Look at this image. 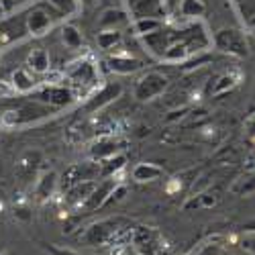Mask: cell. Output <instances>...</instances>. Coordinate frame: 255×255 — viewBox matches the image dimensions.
I'll return each mask as SVG.
<instances>
[{"label":"cell","instance_id":"obj_1","mask_svg":"<svg viewBox=\"0 0 255 255\" xmlns=\"http://www.w3.org/2000/svg\"><path fill=\"white\" fill-rule=\"evenodd\" d=\"M55 111H57V109H53V106L35 100V102L20 104V106H16V109H12V111H6L0 121H2V125H6V127L29 125V123H37V121H41V119L51 117Z\"/></svg>","mask_w":255,"mask_h":255},{"label":"cell","instance_id":"obj_2","mask_svg":"<svg viewBox=\"0 0 255 255\" xmlns=\"http://www.w3.org/2000/svg\"><path fill=\"white\" fill-rule=\"evenodd\" d=\"M215 47L223 53L235 55V57H247V41L241 31L237 29H221L215 35Z\"/></svg>","mask_w":255,"mask_h":255},{"label":"cell","instance_id":"obj_3","mask_svg":"<svg viewBox=\"0 0 255 255\" xmlns=\"http://www.w3.org/2000/svg\"><path fill=\"white\" fill-rule=\"evenodd\" d=\"M119 219L117 221H100V223H94L86 229L84 233V243L88 247H98V245H106V243H113L117 239V235L121 233L119 229Z\"/></svg>","mask_w":255,"mask_h":255},{"label":"cell","instance_id":"obj_4","mask_svg":"<svg viewBox=\"0 0 255 255\" xmlns=\"http://www.w3.org/2000/svg\"><path fill=\"white\" fill-rule=\"evenodd\" d=\"M169 80L159 74V72H149L145 74L137 84H135V98L139 102H147V100H153L157 98L159 94L165 92Z\"/></svg>","mask_w":255,"mask_h":255},{"label":"cell","instance_id":"obj_5","mask_svg":"<svg viewBox=\"0 0 255 255\" xmlns=\"http://www.w3.org/2000/svg\"><path fill=\"white\" fill-rule=\"evenodd\" d=\"M98 176H102L100 161H84V163H76V165L68 167L66 174L61 176V184L66 190H70L72 186H76L80 182L98 180Z\"/></svg>","mask_w":255,"mask_h":255},{"label":"cell","instance_id":"obj_6","mask_svg":"<svg viewBox=\"0 0 255 255\" xmlns=\"http://www.w3.org/2000/svg\"><path fill=\"white\" fill-rule=\"evenodd\" d=\"M121 94H123V86H121V84H117V82L106 84V86H102L100 90H96L86 102H84V111H86V113H96V111L104 109V106H109L111 102H115Z\"/></svg>","mask_w":255,"mask_h":255},{"label":"cell","instance_id":"obj_7","mask_svg":"<svg viewBox=\"0 0 255 255\" xmlns=\"http://www.w3.org/2000/svg\"><path fill=\"white\" fill-rule=\"evenodd\" d=\"M37 100L53 106V109H63V106H70L76 100V96L66 86H43L37 92Z\"/></svg>","mask_w":255,"mask_h":255},{"label":"cell","instance_id":"obj_8","mask_svg":"<svg viewBox=\"0 0 255 255\" xmlns=\"http://www.w3.org/2000/svg\"><path fill=\"white\" fill-rule=\"evenodd\" d=\"M66 76L72 82L82 84V86H92V84L98 80V70H96V66L90 59H78L68 68Z\"/></svg>","mask_w":255,"mask_h":255},{"label":"cell","instance_id":"obj_9","mask_svg":"<svg viewBox=\"0 0 255 255\" xmlns=\"http://www.w3.org/2000/svg\"><path fill=\"white\" fill-rule=\"evenodd\" d=\"M117 186V180L111 176V178H106V180H102L100 184H96L94 186V190L90 192V196L84 200V210H96V208H100V206H104L106 204V200H109V196H111V192H113V188Z\"/></svg>","mask_w":255,"mask_h":255},{"label":"cell","instance_id":"obj_10","mask_svg":"<svg viewBox=\"0 0 255 255\" xmlns=\"http://www.w3.org/2000/svg\"><path fill=\"white\" fill-rule=\"evenodd\" d=\"M39 163H41V153L35 151V149H29V151H25L23 155L16 159L14 172H16V176L23 180V182H29V180L35 176Z\"/></svg>","mask_w":255,"mask_h":255},{"label":"cell","instance_id":"obj_11","mask_svg":"<svg viewBox=\"0 0 255 255\" xmlns=\"http://www.w3.org/2000/svg\"><path fill=\"white\" fill-rule=\"evenodd\" d=\"M182 41L186 43V47H188L190 53H198V51L206 49L208 43H210V39H208V35L204 33L202 25H192V27H188V29L182 33Z\"/></svg>","mask_w":255,"mask_h":255},{"label":"cell","instance_id":"obj_12","mask_svg":"<svg viewBox=\"0 0 255 255\" xmlns=\"http://www.w3.org/2000/svg\"><path fill=\"white\" fill-rule=\"evenodd\" d=\"M143 37V43L147 45V49H149L153 55L157 57H163L165 49L169 47V43H172V37H169V33L157 29L153 33H147V35H141Z\"/></svg>","mask_w":255,"mask_h":255},{"label":"cell","instance_id":"obj_13","mask_svg":"<svg viewBox=\"0 0 255 255\" xmlns=\"http://www.w3.org/2000/svg\"><path fill=\"white\" fill-rule=\"evenodd\" d=\"M51 27V18L45 10L41 8H33L27 12V31L31 35H45V31Z\"/></svg>","mask_w":255,"mask_h":255},{"label":"cell","instance_id":"obj_14","mask_svg":"<svg viewBox=\"0 0 255 255\" xmlns=\"http://www.w3.org/2000/svg\"><path fill=\"white\" fill-rule=\"evenodd\" d=\"M163 176V169L157 163H149V161H141L133 167V180L139 184H147V182H155Z\"/></svg>","mask_w":255,"mask_h":255},{"label":"cell","instance_id":"obj_15","mask_svg":"<svg viewBox=\"0 0 255 255\" xmlns=\"http://www.w3.org/2000/svg\"><path fill=\"white\" fill-rule=\"evenodd\" d=\"M57 174L55 172H45L43 176H41L37 180V186H35V196L39 202H45L53 196L55 192V188H57Z\"/></svg>","mask_w":255,"mask_h":255},{"label":"cell","instance_id":"obj_16","mask_svg":"<svg viewBox=\"0 0 255 255\" xmlns=\"http://www.w3.org/2000/svg\"><path fill=\"white\" fill-rule=\"evenodd\" d=\"M109 66L115 74H135L143 68V63L135 57H129V55H115V57H109Z\"/></svg>","mask_w":255,"mask_h":255},{"label":"cell","instance_id":"obj_17","mask_svg":"<svg viewBox=\"0 0 255 255\" xmlns=\"http://www.w3.org/2000/svg\"><path fill=\"white\" fill-rule=\"evenodd\" d=\"M117 153H119V141H115V139H98L90 147V157L94 161H102V159L113 157Z\"/></svg>","mask_w":255,"mask_h":255},{"label":"cell","instance_id":"obj_18","mask_svg":"<svg viewBox=\"0 0 255 255\" xmlns=\"http://www.w3.org/2000/svg\"><path fill=\"white\" fill-rule=\"evenodd\" d=\"M127 23H129V14L125 10H119V8H109L100 16V27L109 29V31H115V29L119 31V27H125Z\"/></svg>","mask_w":255,"mask_h":255},{"label":"cell","instance_id":"obj_19","mask_svg":"<svg viewBox=\"0 0 255 255\" xmlns=\"http://www.w3.org/2000/svg\"><path fill=\"white\" fill-rule=\"evenodd\" d=\"M190 55H192V53L188 51V47H186L184 41H172V43H169V47L165 49V53H163L161 59H165V61H169V63H184Z\"/></svg>","mask_w":255,"mask_h":255},{"label":"cell","instance_id":"obj_20","mask_svg":"<svg viewBox=\"0 0 255 255\" xmlns=\"http://www.w3.org/2000/svg\"><path fill=\"white\" fill-rule=\"evenodd\" d=\"M237 84H239L237 74H223V76H221V78H217V82L208 88V94H212V96L225 94V92H229V90L235 88Z\"/></svg>","mask_w":255,"mask_h":255},{"label":"cell","instance_id":"obj_21","mask_svg":"<svg viewBox=\"0 0 255 255\" xmlns=\"http://www.w3.org/2000/svg\"><path fill=\"white\" fill-rule=\"evenodd\" d=\"M94 186H96V180H92V182H80V184L72 186V188L68 190V192H70V194H68V200L74 202V204H84V200L90 196V192L94 190Z\"/></svg>","mask_w":255,"mask_h":255},{"label":"cell","instance_id":"obj_22","mask_svg":"<svg viewBox=\"0 0 255 255\" xmlns=\"http://www.w3.org/2000/svg\"><path fill=\"white\" fill-rule=\"evenodd\" d=\"M27 63H29V68L35 72V74H45L47 70H49V55H47V51L45 49H35L31 55H29V59H27Z\"/></svg>","mask_w":255,"mask_h":255},{"label":"cell","instance_id":"obj_23","mask_svg":"<svg viewBox=\"0 0 255 255\" xmlns=\"http://www.w3.org/2000/svg\"><path fill=\"white\" fill-rule=\"evenodd\" d=\"M12 88L16 90V92H31L33 88H35V80L31 78V74L27 72V70H14V74H12Z\"/></svg>","mask_w":255,"mask_h":255},{"label":"cell","instance_id":"obj_24","mask_svg":"<svg viewBox=\"0 0 255 255\" xmlns=\"http://www.w3.org/2000/svg\"><path fill=\"white\" fill-rule=\"evenodd\" d=\"M121 39H123V35H121V31H109V29H102L100 33H98V47L100 49H104V51H109V49H113L115 45H119L121 43Z\"/></svg>","mask_w":255,"mask_h":255},{"label":"cell","instance_id":"obj_25","mask_svg":"<svg viewBox=\"0 0 255 255\" xmlns=\"http://www.w3.org/2000/svg\"><path fill=\"white\" fill-rule=\"evenodd\" d=\"M61 39H63V43H66V47H70V49H78L84 43L82 33L74 25H66L61 29Z\"/></svg>","mask_w":255,"mask_h":255},{"label":"cell","instance_id":"obj_26","mask_svg":"<svg viewBox=\"0 0 255 255\" xmlns=\"http://www.w3.org/2000/svg\"><path fill=\"white\" fill-rule=\"evenodd\" d=\"M127 163V157L125 155H113V157H106L100 161V167H102V176H115V172H119V169H123Z\"/></svg>","mask_w":255,"mask_h":255},{"label":"cell","instance_id":"obj_27","mask_svg":"<svg viewBox=\"0 0 255 255\" xmlns=\"http://www.w3.org/2000/svg\"><path fill=\"white\" fill-rule=\"evenodd\" d=\"M233 192L239 194V196H247V194H253L255 192V174H247V176H241L235 184H233Z\"/></svg>","mask_w":255,"mask_h":255},{"label":"cell","instance_id":"obj_28","mask_svg":"<svg viewBox=\"0 0 255 255\" xmlns=\"http://www.w3.org/2000/svg\"><path fill=\"white\" fill-rule=\"evenodd\" d=\"M206 10V4L202 2V0H182V4H180V12L184 16H202Z\"/></svg>","mask_w":255,"mask_h":255},{"label":"cell","instance_id":"obj_29","mask_svg":"<svg viewBox=\"0 0 255 255\" xmlns=\"http://www.w3.org/2000/svg\"><path fill=\"white\" fill-rule=\"evenodd\" d=\"M161 29V20L159 18H153V16H143V18H137L135 20V31L139 35H147V33H153Z\"/></svg>","mask_w":255,"mask_h":255},{"label":"cell","instance_id":"obj_30","mask_svg":"<svg viewBox=\"0 0 255 255\" xmlns=\"http://www.w3.org/2000/svg\"><path fill=\"white\" fill-rule=\"evenodd\" d=\"M41 247L45 249L47 255H80L78 251L74 249H68V247H57V245H51V243H41Z\"/></svg>","mask_w":255,"mask_h":255},{"label":"cell","instance_id":"obj_31","mask_svg":"<svg viewBox=\"0 0 255 255\" xmlns=\"http://www.w3.org/2000/svg\"><path fill=\"white\" fill-rule=\"evenodd\" d=\"M49 2H51L55 8L68 12V14H72V12L78 10V0H49Z\"/></svg>","mask_w":255,"mask_h":255},{"label":"cell","instance_id":"obj_32","mask_svg":"<svg viewBox=\"0 0 255 255\" xmlns=\"http://www.w3.org/2000/svg\"><path fill=\"white\" fill-rule=\"evenodd\" d=\"M196 255H225V249L217 243H208V245H202Z\"/></svg>","mask_w":255,"mask_h":255},{"label":"cell","instance_id":"obj_33","mask_svg":"<svg viewBox=\"0 0 255 255\" xmlns=\"http://www.w3.org/2000/svg\"><path fill=\"white\" fill-rule=\"evenodd\" d=\"M241 247H243L247 253L255 255V233H245L243 239H241Z\"/></svg>","mask_w":255,"mask_h":255},{"label":"cell","instance_id":"obj_34","mask_svg":"<svg viewBox=\"0 0 255 255\" xmlns=\"http://www.w3.org/2000/svg\"><path fill=\"white\" fill-rule=\"evenodd\" d=\"M188 113H190L188 106H182V109H176V111H172V113H169V115L165 117V123H174V121H178V119H184Z\"/></svg>","mask_w":255,"mask_h":255},{"label":"cell","instance_id":"obj_35","mask_svg":"<svg viewBox=\"0 0 255 255\" xmlns=\"http://www.w3.org/2000/svg\"><path fill=\"white\" fill-rule=\"evenodd\" d=\"M16 90L12 88L10 82H0V98H10Z\"/></svg>","mask_w":255,"mask_h":255},{"label":"cell","instance_id":"obj_36","mask_svg":"<svg viewBox=\"0 0 255 255\" xmlns=\"http://www.w3.org/2000/svg\"><path fill=\"white\" fill-rule=\"evenodd\" d=\"M14 217H16V219H23V221H29V219H31V215H29V210H27V208H18V210H14Z\"/></svg>","mask_w":255,"mask_h":255},{"label":"cell","instance_id":"obj_37","mask_svg":"<svg viewBox=\"0 0 255 255\" xmlns=\"http://www.w3.org/2000/svg\"><path fill=\"white\" fill-rule=\"evenodd\" d=\"M241 229H243V233H255V219H253V221L243 223V225H241Z\"/></svg>","mask_w":255,"mask_h":255},{"label":"cell","instance_id":"obj_38","mask_svg":"<svg viewBox=\"0 0 255 255\" xmlns=\"http://www.w3.org/2000/svg\"><path fill=\"white\" fill-rule=\"evenodd\" d=\"M23 0H2V4H4V10H12L16 4H20Z\"/></svg>","mask_w":255,"mask_h":255},{"label":"cell","instance_id":"obj_39","mask_svg":"<svg viewBox=\"0 0 255 255\" xmlns=\"http://www.w3.org/2000/svg\"><path fill=\"white\" fill-rule=\"evenodd\" d=\"M247 131H249V135H251V137H255V117L247 123Z\"/></svg>","mask_w":255,"mask_h":255},{"label":"cell","instance_id":"obj_40","mask_svg":"<svg viewBox=\"0 0 255 255\" xmlns=\"http://www.w3.org/2000/svg\"><path fill=\"white\" fill-rule=\"evenodd\" d=\"M4 10V4H2V0H0V12H2Z\"/></svg>","mask_w":255,"mask_h":255},{"label":"cell","instance_id":"obj_41","mask_svg":"<svg viewBox=\"0 0 255 255\" xmlns=\"http://www.w3.org/2000/svg\"><path fill=\"white\" fill-rule=\"evenodd\" d=\"M82 2H86V4H88V2H92V0H82Z\"/></svg>","mask_w":255,"mask_h":255}]
</instances>
